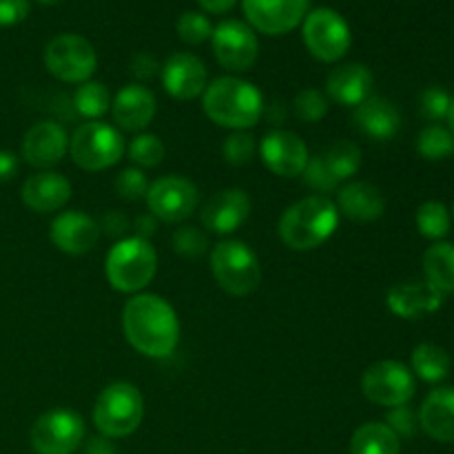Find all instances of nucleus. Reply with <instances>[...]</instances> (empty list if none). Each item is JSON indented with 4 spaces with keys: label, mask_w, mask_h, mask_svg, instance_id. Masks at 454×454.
I'll use <instances>...</instances> for the list:
<instances>
[{
    "label": "nucleus",
    "mask_w": 454,
    "mask_h": 454,
    "mask_svg": "<svg viewBox=\"0 0 454 454\" xmlns=\"http://www.w3.org/2000/svg\"><path fill=\"white\" fill-rule=\"evenodd\" d=\"M122 328L129 344L151 359L168 357L180 341L176 310L160 295L131 297L124 306Z\"/></svg>",
    "instance_id": "1"
},
{
    "label": "nucleus",
    "mask_w": 454,
    "mask_h": 454,
    "mask_svg": "<svg viewBox=\"0 0 454 454\" xmlns=\"http://www.w3.org/2000/svg\"><path fill=\"white\" fill-rule=\"evenodd\" d=\"M202 109L215 124L244 131L260 122L264 102L255 84L242 78L224 75L204 89Z\"/></svg>",
    "instance_id": "2"
},
{
    "label": "nucleus",
    "mask_w": 454,
    "mask_h": 454,
    "mask_svg": "<svg viewBox=\"0 0 454 454\" xmlns=\"http://www.w3.org/2000/svg\"><path fill=\"white\" fill-rule=\"evenodd\" d=\"M337 224H340L337 204L324 195H310L284 211L278 233L291 251H313L335 233Z\"/></svg>",
    "instance_id": "3"
},
{
    "label": "nucleus",
    "mask_w": 454,
    "mask_h": 454,
    "mask_svg": "<svg viewBox=\"0 0 454 454\" xmlns=\"http://www.w3.org/2000/svg\"><path fill=\"white\" fill-rule=\"evenodd\" d=\"M145 417V402L140 390L129 381H114L106 386L93 406V424L102 437L120 439L136 433Z\"/></svg>",
    "instance_id": "4"
},
{
    "label": "nucleus",
    "mask_w": 454,
    "mask_h": 454,
    "mask_svg": "<svg viewBox=\"0 0 454 454\" xmlns=\"http://www.w3.org/2000/svg\"><path fill=\"white\" fill-rule=\"evenodd\" d=\"M155 270H158V253L149 239L136 235L120 239L106 255V279L120 293L142 291L155 278Z\"/></svg>",
    "instance_id": "5"
},
{
    "label": "nucleus",
    "mask_w": 454,
    "mask_h": 454,
    "mask_svg": "<svg viewBox=\"0 0 454 454\" xmlns=\"http://www.w3.org/2000/svg\"><path fill=\"white\" fill-rule=\"evenodd\" d=\"M211 270L222 291L233 297L251 295L262 282V269L255 253L238 239H226L213 247Z\"/></svg>",
    "instance_id": "6"
},
{
    "label": "nucleus",
    "mask_w": 454,
    "mask_h": 454,
    "mask_svg": "<svg viewBox=\"0 0 454 454\" xmlns=\"http://www.w3.org/2000/svg\"><path fill=\"white\" fill-rule=\"evenodd\" d=\"M69 153L75 167L82 171H105L120 162L124 153V140L111 124L93 120L75 129L74 137L69 140Z\"/></svg>",
    "instance_id": "7"
},
{
    "label": "nucleus",
    "mask_w": 454,
    "mask_h": 454,
    "mask_svg": "<svg viewBox=\"0 0 454 454\" xmlns=\"http://www.w3.org/2000/svg\"><path fill=\"white\" fill-rule=\"evenodd\" d=\"M44 67L53 78L69 84L89 82L98 67L93 44L78 34H60L44 49Z\"/></svg>",
    "instance_id": "8"
},
{
    "label": "nucleus",
    "mask_w": 454,
    "mask_h": 454,
    "mask_svg": "<svg viewBox=\"0 0 454 454\" xmlns=\"http://www.w3.org/2000/svg\"><path fill=\"white\" fill-rule=\"evenodd\" d=\"M304 43L309 51L322 62H337L350 49V27L335 9L317 7L304 18Z\"/></svg>",
    "instance_id": "9"
},
{
    "label": "nucleus",
    "mask_w": 454,
    "mask_h": 454,
    "mask_svg": "<svg viewBox=\"0 0 454 454\" xmlns=\"http://www.w3.org/2000/svg\"><path fill=\"white\" fill-rule=\"evenodd\" d=\"M415 377L402 362L384 359L366 368L362 375V393L368 402L384 408L406 406L415 397Z\"/></svg>",
    "instance_id": "10"
},
{
    "label": "nucleus",
    "mask_w": 454,
    "mask_h": 454,
    "mask_svg": "<svg viewBox=\"0 0 454 454\" xmlns=\"http://www.w3.org/2000/svg\"><path fill=\"white\" fill-rule=\"evenodd\" d=\"M82 417L67 408L44 412L31 428V448L38 454H74L82 446Z\"/></svg>",
    "instance_id": "11"
},
{
    "label": "nucleus",
    "mask_w": 454,
    "mask_h": 454,
    "mask_svg": "<svg viewBox=\"0 0 454 454\" xmlns=\"http://www.w3.org/2000/svg\"><path fill=\"white\" fill-rule=\"evenodd\" d=\"M198 186L182 176H164L149 186V213L167 224H177L193 215L198 208Z\"/></svg>",
    "instance_id": "12"
},
{
    "label": "nucleus",
    "mask_w": 454,
    "mask_h": 454,
    "mask_svg": "<svg viewBox=\"0 0 454 454\" xmlns=\"http://www.w3.org/2000/svg\"><path fill=\"white\" fill-rule=\"evenodd\" d=\"M213 53L224 69L242 74L257 62L260 43L255 29L242 20H224L213 29Z\"/></svg>",
    "instance_id": "13"
},
{
    "label": "nucleus",
    "mask_w": 454,
    "mask_h": 454,
    "mask_svg": "<svg viewBox=\"0 0 454 454\" xmlns=\"http://www.w3.org/2000/svg\"><path fill=\"white\" fill-rule=\"evenodd\" d=\"M242 3L253 29L266 35H282L304 20L310 0H242Z\"/></svg>",
    "instance_id": "14"
},
{
    "label": "nucleus",
    "mask_w": 454,
    "mask_h": 454,
    "mask_svg": "<svg viewBox=\"0 0 454 454\" xmlns=\"http://www.w3.org/2000/svg\"><path fill=\"white\" fill-rule=\"evenodd\" d=\"M262 160L279 177H297L309 164L304 140L291 131H270L262 140Z\"/></svg>",
    "instance_id": "15"
},
{
    "label": "nucleus",
    "mask_w": 454,
    "mask_h": 454,
    "mask_svg": "<svg viewBox=\"0 0 454 454\" xmlns=\"http://www.w3.org/2000/svg\"><path fill=\"white\" fill-rule=\"evenodd\" d=\"M207 67L193 53H173L162 67V84L176 100H193L207 89Z\"/></svg>",
    "instance_id": "16"
},
{
    "label": "nucleus",
    "mask_w": 454,
    "mask_h": 454,
    "mask_svg": "<svg viewBox=\"0 0 454 454\" xmlns=\"http://www.w3.org/2000/svg\"><path fill=\"white\" fill-rule=\"evenodd\" d=\"M49 238L58 251L67 255H84L100 239V224L80 211H65L51 222Z\"/></svg>",
    "instance_id": "17"
},
{
    "label": "nucleus",
    "mask_w": 454,
    "mask_h": 454,
    "mask_svg": "<svg viewBox=\"0 0 454 454\" xmlns=\"http://www.w3.org/2000/svg\"><path fill=\"white\" fill-rule=\"evenodd\" d=\"M251 215V198L242 189H224L202 208V224L211 233H235Z\"/></svg>",
    "instance_id": "18"
},
{
    "label": "nucleus",
    "mask_w": 454,
    "mask_h": 454,
    "mask_svg": "<svg viewBox=\"0 0 454 454\" xmlns=\"http://www.w3.org/2000/svg\"><path fill=\"white\" fill-rule=\"evenodd\" d=\"M69 146L67 131L58 122H38L25 133L22 158L35 168H49L60 162Z\"/></svg>",
    "instance_id": "19"
},
{
    "label": "nucleus",
    "mask_w": 454,
    "mask_h": 454,
    "mask_svg": "<svg viewBox=\"0 0 454 454\" xmlns=\"http://www.w3.org/2000/svg\"><path fill=\"white\" fill-rule=\"evenodd\" d=\"M71 198V182L56 171H40L22 184V202L34 213L60 211Z\"/></svg>",
    "instance_id": "20"
},
{
    "label": "nucleus",
    "mask_w": 454,
    "mask_h": 454,
    "mask_svg": "<svg viewBox=\"0 0 454 454\" xmlns=\"http://www.w3.org/2000/svg\"><path fill=\"white\" fill-rule=\"evenodd\" d=\"M114 120L124 131H142L155 118V96L142 84H127L111 102Z\"/></svg>",
    "instance_id": "21"
},
{
    "label": "nucleus",
    "mask_w": 454,
    "mask_h": 454,
    "mask_svg": "<svg viewBox=\"0 0 454 454\" xmlns=\"http://www.w3.org/2000/svg\"><path fill=\"white\" fill-rule=\"evenodd\" d=\"M386 301H388V309L397 317L419 319L442 309L443 293L430 286L428 282H408L390 288Z\"/></svg>",
    "instance_id": "22"
},
{
    "label": "nucleus",
    "mask_w": 454,
    "mask_h": 454,
    "mask_svg": "<svg viewBox=\"0 0 454 454\" xmlns=\"http://www.w3.org/2000/svg\"><path fill=\"white\" fill-rule=\"evenodd\" d=\"M353 120L355 127L364 136L380 142H386L397 136L399 127H402V115H399L397 106L380 96H368L362 105L355 106Z\"/></svg>",
    "instance_id": "23"
},
{
    "label": "nucleus",
    "mask_w": 454,
    "mask_h": 454,
    "mask_svg": "<svg viewBox=\"0 0 454 454\" xmlns=\"http://www.w3.org/2000/svg\"><path fill=\"white\" fill-rule=\"evenodd\" d=\"M372 71L359 62L341 65L333 69L326 78L328 98L341 106H357L371 96Z\"/></svg>",
    "instance_id": "24"
},
{
    "label": "nucleus",
    "mask_w": 454,
    "mask_h": 454,
    "mask_svg": "<svg viewBox=\"0 0 454 454\" xmlns=\"http://www.w3.org/2000/svg\"><path fill=\"white\" fill-rule=\"evenodd\" d=\"M419 426L430 439L454 443V388H434L424 399L419 411Z\"/></svg>",
    "instance_id": "25"
},
{
    "label": "nucleus",
    "mask_w": 454,
    "mask_h": 454,
    "mask_svg": "<svg viewBox=\"0 0 454 454\" xmlns=\"http://www.w3.org/2000/svg\"><path fill=\"white\" fill-rule=\"evenodd\" d=\"M337 211L344 213L348 220L372 222L384 215V193L371 182H350L337 193Z\"/></svg>",
    "instance_id": "26"
},
{
    "label": "nucleus",
    "mask_w": 454,
    "mask_h": 454,
    "mask_svg": "<svg viewBox=\"0 0 454 454\" xmlns=\"http://www.w3.org/2000/svg\"><path fill=\"white\" fill-rule=\"evenodd\" d=\"M402 442L393 428L381 421H371L355 430L350 439V454H399Z\"/></svg>",
    "instance_id": "27"
},
{
    "label": "nucleus",
    "mask_w": 454,
    "mask_h": 454,
    "mask_svg": "<svg viewBox=\"0 0 454 454\" xmlns=\"http://www.w3.org/2000/svg\"><path fill=\"white\" fill-rule=\"evenodd\" d=\"M426 282L439 293H454V244L437 242L424 253Z\"/></svg>",
    "instance_id": "28"
},
{
    "label": "nucleus",
    "mask_w": 454,
    "mask_h": 454,
    "mask_svg": "<svg viewBox=\"0 0 454 454\" xmlns=\"http://www.w3.org/2000/svg\"><path fill=\"white\" fill-rule=\"evenodd\" d=\"M412 371L428 384H437L450 372V355L437 344H419L412 350Z\"/></svg>",
    "instance_id": "29"
},
{
    "label": "nucleus",
    "mask_w": 454,
    "mask_h": 454,
    "mask_svg": "<svg viewBox=\"0 0 454 454\" xmlns=\"http://www.w3.org/2000/svg\"><path fill=\"white\" fill-rule=\"evenodd\" d=\"M322 158L340 184L344 180H348L350 176H355L359 171V167H362V151L350 140L335 142L326 153H322Z\"/></svg>",
    "instance_id": "30"
},
{
    "label": "nucleus",
    "mask_w": 454,
    "mask_h": 454,
    "mask_svg": "<svg viewBox=\"0 0 454 454\" xmlns=\"http://www.w3.org/2000/svg\"><path fill=\"white\" fill-rule=\"evenodd\" d=\"M74 105L80 115H84V118H89L93 122V120L102 118L109 111V89L100 82H82L78 87V91H75Z\"/></svg>",
    "instance_id": "31"
},
{
    "label": "nucleus",
    "mask_w": 454,
    "mask_h": 454,
    "mask_svg": "<svg viewBox=\"0 0 454 454\" xmlns=\"http://www.w3.org/2000/svg\"><path fill=\"white\" fill-rule=\"evenodd\" d=\"M417 151L424 155L426 160H446L454 153V136L450 129L442 127V124H430L417 137Z\"/></svg>",
    "instance_id": "32"
},
{
    "label": "nucleus",
    "mask_w": 454,
    "mask_h": 454,
    "mask_svg": "<svg viewBox=\"0 0 454 454\" xmlns=\"http://www.w3.org/2000/svg\"><path fill=\"white\" fill-rule=\"evenodd\" d=\"M417 229L424 238L442 239L450 231V213L442 202H424L417 208Z\"/></svg>",
    "instance_id": "33"
},
{
    "label": "nucleus",
    "mask_w": 454,
    "mask_h": 454,
    "mask_svg": "<svg viewBox=\"0 0 454 454\" xmlns=\"http://www.w3.org/2000/svg\"><path fill=\"white\" fill-rule=\"evenodd\" d=\"M177 35H180L182 43L186 44H198L207 43L208 38L213 35V25L204 13L200 12H184L180 18H177Z\"/></svg>",
    "instance_id": "34"
},
{
    "label": "nucleus",
    "mask_w": 454,
    "mask_h": 454,
    "mask_svg": "<svg viewBox=\"0 0 454 454\" xmlns=\"http://www.w3.org/2000/svg\"><path fill=\"white\" fill-rule=\"evenodd\" d=\"M129 158L137 164V167H158L164 160V145L158 136H151V133H142L129 146Z\"/></svg>",
    "instance_id": "35"
},
{
    "label": "nucleus",
    "mask_w": 454,
    "mask_h": 454,
    "mask_svg": "<svg viewBox=\"0 0 454 454\" xmlns=\"http://www.w3.org/2000/svg\"><path fill=\"white\" fill-rule=\"evenodd\" d=\"M255 137L251 133L235 131L233 136H229L222 145V153H224V160L233 167H242V164H248L253 158H255Z\"/></svg>",
    "instance_id": "36"
},
{
    "label": "nucleus",
    "mask_w": 454,
    "mask_h": 454,
    "mask_svg": "<svg viewBox=\"0 0 454 454\" xmlns=\"http://www.w3.org/2000/svg\"><path fill=\"white\" fill-rule=\"evenodd\" d=\"M295 114L301 122H319L328 114V100L317 89H301L295 98Z\"/></svg>",
    "instance_id": "37"
},
{
    "label": "nucleus",
    "mask_w": 454,
    "mask_h": 454,
    "mask_svg": "<svg viewBox=\"0 0 454 454\" xmlns=\"http://www.w3.org/2000/svg\"><path fill=\"white\" fill-rule=\"evenodd\" d=\"M115 193L118 198L127 200V202H136V200L145 198L149 193V180L140 168H124L118 177H115Z\"/></svg>",
    "instance_id": "38"
},
{
    "label": "nucleus",
    "mask_w": 454,
    "mask_h": 454,
    "mask_svg": "<svg viewBox=\"0 0 454 454\" xmlns=\"http://www.w3.org/2000/svg\"><path fill=\"white\" fill-rule=\"evenodd\" d=\"M173 248L180 253L182 257H191V260H198L200 255L207 253V235L202 231L193 229V226H182L173 233Z\"/></svg>",
    "instance_id": "39"
},
{
    "label": "nucleus",
    "mask_w": 454,
    "mask_h": 454,
    "mask_svg": "<svg viewBox=\"0 0 454 454\" xmlns=\"http://www.w3.org/2000/svg\"><path fill=\"white\" fill-rule=\"evenodd\" d=\"M301 176H304L306 184H309L310 189L319 191V193H331V191H335L337 186H340V182L335 180V176H333L331 168L326 167V162H324L322 155H317V158H310Z\"/></svg>",
    "instance_id": "40"
},
{
    "label": "nucleus",
    "mask_w": 454,
    "mask_h": 454,
    "mask_svg": "<svg viewBox=\"0 0 454 454\" xmlns=\"http://www.w3.org/2000/svg\"><path fill=\"white\" fill-rule=\"evenodd\" d=\"M450 100L452 96L448 91L439 87H428L424 93H421L419 100V109L424 114V118L428 120H443L448 118V109H450Z\"/></svg>",
    "instance_id": "41"
},
{
    "label": "nucleus",
    "mask_w": 454,
    "mask_h": 454,
    "mask_svg": "<svg viewBox=\"0 0 454 454\" xmlns=\"http://www.w3.org/2000/svg\"><path fill=\"white\" fill-rule=\"evenodd\" d=\"M29 0H0V27H13L29 16Z\"/></svg>",
    "instance_id": "42"
},
{
    "label": "nucleus",
    "mask_w": 454,
    "mask_h": 454,
    "mask_svg": "<svg viewBox=\"0 0 454 454\" xmlns=\"http://www.w3.org/2000/svg\"><path fill=\"white\" fill-rule=\"evenodd\" d=\"M388 428H393L397 434H403V437H411L417 428V419L415 412L411 411L408 406H399V408H390L388 415Z\"/></svg>",
    "instance_id": "43"
},
{
    "label": "nucleus",
    "mask_w": 454,
    "mask_h": 454,
    "mask_svg": "<svg viewBox=\"0 0 454 454\" xmlns=\"http://www.w3.org/2000/svg\"><path fill=\"white\" fill-rule=\"evenodd\" d=\"M129 229H131V222H129V217L124 215V213L109 211L105 217H102L100 231H105V233L111 235V238H122Z\"/></svg>",
    "instance_id": "44"
},
{
    "label": "nucleus",
    "mask_w": 454,
    "mask_h": 454,
    "mask_svg": "<svg viewBox=\"0 0 454 454\" xmlns=\"http://www.w3.org/2000/svg\"><path fill=\"white\" fill-rule=\"evenodd\" d=\"M131 71H133V75H137V78L149 80V78H153L155 71H158V62H155L149 53H137V56L133 58Z\"/></svg>",
    "instance_id": "45"
},
{
    "label": "nucleus",
    "mask_w": 454,
    "mask_h": 454,
    "mask_svg": "<svg viewBox=\"0 0 454 454\" xmlns=\"http://www.w3.org/2000/svg\"><path fill=\"white\" fill-rule=\"evenodd\" d=\"M18 173V158L12 151H0V182H9Z\"/></svg>",
    "instance_id": "46"
},
{
    "label": "nucleus",
    "mask_w": 454,
    "mask_h": 454,
    "mask_svg": "<svg viewBox=\"0 0 454 454\" xmlns=\"http://www.w3.org/2000/svg\"><path fill=\"white\" fill-rule=\"evenodd\" d=\"M133 226H136V238H142V239H149L151 235L155 233V229H158V224H155V217L151 215V213L137 215L136 222H133Z\"/></svg>",
    "instance_id": "47"
},
{
    "label": "nucleus",
    "mask_w": 454,
    "mask_h": 454,
    "mask_svg": "<svg viewBox=\"0 0 454 454\" xmlns=\"http://www.w3.org/2000/svg\"><path fill=\"white\" fill-rule=\"evenodd\" d=\"M84 454H115V448L106 437H93L89 439Z\"/></svg>",
    "instance_id": "48"
},
{
    "label": "nucleus",
    "mask_w": 454,
    "mask_h": 454,
    "mask_svg": "<svg viewBox=\"0 0 454 454\" xmlns=\"http://www.w3.org/2000/svg\"><path fill=\"white\" fill-rule=\"evenodd\" d=\"M200 4H202L204 12L208 13H224L229 12V9H233L235 0H198Z\"/></svg>",
    "instance_id": "49"
},
{
    "label": "nucleus",
    "mask_w": 454,
    "mask_h": 454,
    "mask_svg": "<svg viewBox=\"0 0 454 454\" xmlns=\"http://www.w3.org/2000/svg\"><path fill=\"white\" fill-rule=\"evenodd\" d=\"M448 124H450V131H452V136H454V96H452V100H450V109H448Z\"/></svg>",
    "instance_id": "50"
},
{
    "label": "nucleus",
    "mask_w": 454,
    "mask_h": 454,
    "mask_svg": "<svg viewBox=\"0 0 454 454\" xmlns=\"http://www.w3.org/2000/svg\"><path fill=\"white\" fill-rule=\"evenodd\" d=\"M40 4H56V3H60V0H38Z\"/></svg>",
    "instance_id": "51"
},
{
    "label": "nucleus",
    "mask_w": 454,
    "mask_h": 454,
    "mask_svg": "<svg viewBox=\"0 0 454 454\" xmlns=\"http://www.w3.org/2000/svg\"><path fill=\"white\" fill-rule=\"evenodd\" d=\"M452 217H454V202H452Z\"/></svg>",
    "instance_id": "52"
}]
</instances>
